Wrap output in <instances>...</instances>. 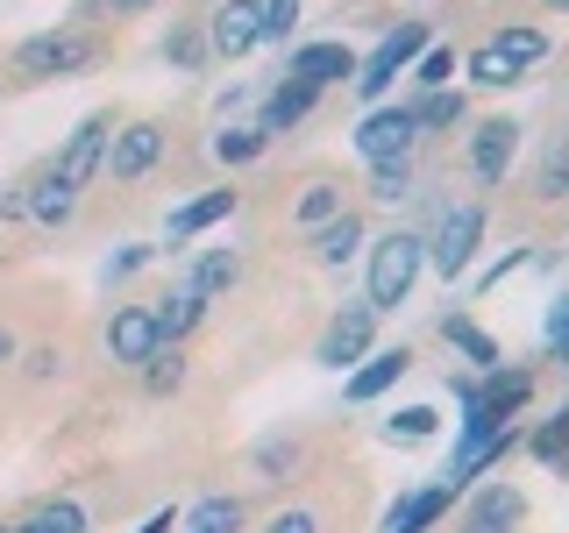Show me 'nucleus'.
Wrapping results in <instances>:
<instances>
[{"label":"nucleus","mask_w":569,"mask_h":533,"mask_svg":"<svg viewBox=\"0 0 569 533\" xmlns=\"http://www.w3.org/2000/svg\"><path fill=\"white\" fill-rule=\"evenodd\" d=\"M14 533H93V512H86L79 497H43Z\"/></svg>","instance_id":"nucleus-32"},{"label":"nucleus","mask_w":569,"mask_h":533,"mask_svg":"<svg viewBox=\"0 0 569 533\" xmlns=\"http://www.w3.org/2000/svg\"><path fill=\"white\" fill-rule=\"evenodd\" d=\"M284 79L307 86V93L349 86V79H356V50L342 43V36H320V43H292V50H284Z\"/></svg>","instance_id":"nucleus-13"},{"label":"nucleus","mask_w":569,"mask_h":533,"mask_svg":"<svg viewBox=\"0 0 569 533\" xmlns=\"http://www.w3.org/2000/svg\"><path fill=\"white\" fill-rule=\"evenodd\" d=\"M406 107H413L420 142H427V135H456L462 121H470V93H462V86H441V93H413Z\"/></svg>","instance_id":"nucleus-23"},{"label":"nucleus","mask_w":569,"mask_h":533,"mask_svg":"<svg viewBox=\"0 0 569 533\" xmlns=\"http://www.w3.org/2000/svg\"><path fill=\"white\" fill-rule=\"evenodd\" d=\"M136 378H142V391H150V399H178V391H186V349H157L150 355V363H142L136 370Z\"/></svg>","instance_id":"nucleus-35"},{"label":"nucleus","mask_w":569,"mask_h":533,"mask_svg":"<svg viewBox=\"0 0 569 533\" xmlns=\"http://www.w3.org/2000/svg\"><path fill=\"white\" fill-rule=\"evenodd\" d=\"M313 107H320V93H307V86H292V79H278V86H271V93H263V100H257V129H263V135H271V142H278V135H292V129H299V121H307V114H313Z\"/></svg>","instance_id":"nucleus-22"},{"label":"nucleus","mask_w":569,"mask_h":533,"mask_svg":"<svg viewBox=\"0 0 569 533\" xmlns=\"http://www.w3.org/2000/svg\"><path fill=\"white\" fill-rule=\"evenodd\" d=\"M356 157L363 164H406V157L420 150V129H413V107L406 100H378L363 107V121H356Z\"/></svg>","instance_id":"nucleus-8"},{"label":"nucleus","mask_w":569,"mask_h":533,"mask_svg":"<svg viewBox=\"0 0 569 533\" xmlns=\"http://www.w3.org/2000/svg\"><path fill=\"white\" fill-rule=\"evenodd\" d=\"M157 58H164L171 71H207V64H213L207 29H200V22H171V29H164V43H157Z\"/></svg>","instance_id":"nucleus-30"},{"label":"nucleus","mask_w":569,"mask_h":533,"mask_svg":"<svg viewBox=\"0 0 569 533\" xmlns=\"http://www.w3.org/2000/svg\"><path fill=\"white\" fill-rule=\"evenodd\" d=\"M485 221H491L485 200H449V207H441L435 221L420 228V242H427V271L449 278V284H456V278H470V271H477V249H485Z\"/></svg>","instance_id":"nucleus-4"},{"label":"nucleus","mask_w":569,"mask_h":533,"mask_svg":"<svg viewBox=\"0 0 569 533\" xmlns=\"http://www.w3.org/2000/svg\"><path fill=\"white\" fill-rule=\"evenodd\" d=\"M462 171H470V185L477 192H498L512 178V164H520V142H527V129L512 114H485V121H462Z\"/></svg>","instance_id":"nucleus-7"},{"label":"nucleus","mask_w":569,"mask_h":533,"mask_svg":"<svg viewBox=\"0 0 569 533\" xmlns=\"http://www.w3.org/2000/svg\"><path fill=\"white\" fill-rule=\"evenodd\" d=\"M242 526H249V505L236 491H207L200 505L178 512V533H242Z\"/></svg>","instance_id":"nucleus-24"},{"label":"nucleus","mask_w":569,"mask_h":533,"mask_svg":"<svg viewBox=\"0 0 569 533\" xmlns=\"http://www.w3.org/2000/svg\"><path fill=\"white\" fill-rule=\"evenodd\" d=\"M541 8H569V0H541Z\"/></svg>","instance_id":"nucleus-49"},{"label":"nucleus","mask_w":569,"mask_h":533,"mask_svg":"<svg viewBox=\"0 0 569 533\" xmlns=\"http://www.w3.org/2000/svg\"><path fill=\"white\" fill-rule=\"evenodd\" d=\"M299 8H307V0H263L257 43H263V50H292V43H299Z\"/></svg>","instance_id":"nucleus-38"},{"label":"nucleus","mask_w":569,"mask_h":533,"mask_svg":"<svg viewBox=\"0 0 569 533\" xmlns=\"http://www.w3.org/2000/svg\"><path fill=\"white\" fill-rule=\"evenodd\" d=\"M533 200L541 207H556V200H569V142L556 135L541 150V164H533Z\"/></svg>","instance_id":"nucleus-37"},{"label":"nucleus","mask_w":569,"mask_h":533,"mask_svg":"<svg viewBox=\"0 0 569 533\" xmlns=\"http://www.w3.org/2000/svg\"><path fill=\"white\" fill-rule=\"evenodd\" d=\"M435 328H441V342H449V349L462 355V370H477V378H485L491 363H506V349H498L491 334H485V328L470 320V306H449V313L435 320Z\"/></svg>","instance_id":"nucleus-21"},{"label":"nucleus","mask_w":569,"mask_h":533,"mask_svg":"<svg viewBox=\"0 0 569 533\" xmlns=\"http://www.w3.org/2000/svg\"><path fill=\"white\" fill-rule=\"evenodd\" d=\"M0 533H14V526H0Z\"/></svg>","instance_id":"nucleus-50"},{"label":"nucleus","mask_w":569,"mask_h":533,"mask_svg":"<svg viewBox=\"0 0 569 533\" xmlns=\"http://www.w3.org/2000/svg\"><path fill=\"white\" fill-rule=\"evenodd\" d=\"M178 284L200 292L207 306H213L221 292H236V284H242V249H186V278H178Z\"/></svg>","instance_id":"nucleus-20"},{"label":"nucleus","mask_w":569,"mask_h":533,"mask_svg":"<svg viewBox=\"0 0 569 533\" xmlns=\"http://www.w3.org/2000/svg\"><path fill=\"white\" fill-rule=\"evenodd\" d=\"M0 221H29V185H0Z\"/></svg>","instance_id":"nucleus-45"},{"label":"nucleus","mask_w":569,"mask_h":533,"mask_svg":"<svg viewBox=\"0 0 569 533\" xmlns=\"http://www.w3.org/2000/svg\"><path fill=\"white\" fill-rule=\"evenodd\" d=\"M0 86H8V79H0Z\"/></svg>","instance_id":"nucleus-51"},{"label":"nucleus","mask_w":569,"mask_h":533,"mask_svg":"<svg viewBox=\"0 0 569 533\" xmlns=\"http://www.w3.org/2000/svg\"><path fill=\"white\" fill-rule=\"evenodd\" d=\"M236 213H242V192H236V185H207V192H192V200H178V207L164 213V249L200 242L207 228L236 221Z\"/></svg>","instance_id":"nucleus-14"},{"label":"nucleus","mask_w":569,"mask_h":533,"mask_svg":"<svg viewBox=\"0 0 569 533\" xmlns=\"http://www.w3.org/2000/svg\"><path fill=\"white\" fill-rule=\"evenodd\" d=\"M107 58V36L100 29H86V22H50V29H36L22 36V43L8 50V79H22V86H50V79H79V71H93Z\"/></svg>","instance_id":"nucleus-1"},{"label":"nucleus","mask_w":569,"mask_h":533,"mask_svg":"<svg viewBox=\"0 0 569 533\" xmlns=\"http://www.w3.org/2000/svg\"><path fill=\"white\" fill-rule=\"evenodd\" d=\"M107 129H114V114H107V107L71 121V135L58 142V157L43 164L50 185H64V192H86V185H93V178H100V150H107Z\"/></svg>","instance_id":"nucleus-10"},{"label":"nucleus","mask_w":569,"mask_h":533,"mask_svg":"<svg viewBox=\"0 0 569 533\" xmlns=\"http://www.w3.org/2000/svg\"><path fill=\"white\" fill-rule=\"evenodd\" d=\"M406 86L413 93H441V86H456V50L449 43H427L413 64H406Z\"/></svg>","instance_id":"nucleus-36"},{"label":"nucleus","mask_w":569,"mask_h":533,"mask_svg":"<svg viewBox=\"0 0 569 533\" xmlns=\"http://www.w3.org/2000/svg\"><path fill=\"white\" fill-rule=\"evenodd\" d=\"M257 533H328V520H320L313 505H278L271 520H263Z\"/></svg>","instance_id":"nucleus-43"},{"label":"nucleus","mask_w":569,"mask_h":533,"mask_svg":"<svg viewBox=\"0 0 569 533\" xmlns=\"http://www.w3.org/2000/svg\"><path fill=\"white\" fill-rule=\"evenodd\" d=\"M14 355H22V342H14V334H8V328H0V370H8V363H14Z\"/></svg>","instance_id":"nucleus-48"},{"label":"nucleus","mask_w":569,"mask_h":533,"mask_svg":"<svg viewBox=\"0 0 569 533\" xmlns=\"http://www.w3.org/2000/svg\"><path fill=\"white\" fill-rule=\"evenodd\" d=\"M548 58H556V36L541 22H506L462 58V79H470L477 93H506V86H527Z\"/></svg>","instance_id":"nucleus-2"},{"label":"nucleus","mask_w":569,"mask_h":533,"mask_svg":"<svg viewBox=\"0 0 569 533\" xmlns=\"http://www.w3.org/2000/svg\"><path fill=\"white\" fill-rule=\"evenodd\" d=\"M420 278H427V242H420V228H385V235H370L363 242V306L370 313H399L406 299L420 292Z\"/></svg>","instance_id":"nucleus-3"},{"label":"nucleus","mask_w":569,"mask_h":533,"mask_svg":"<svg viewBox=\"0 0 569 533\" xmlns=\"http://www.w3.org/2000/svg\"><path fill=\"white\" fill-rule=\"evenodd\" d=\"M363 171H370L363 200H378V207H406L420 192V164H413V157H406V164H363Z\"/></svg>","instance_id":"nucleus-34"},{"label":"nucleus","mask_w":569,"mask_h":533,"mask_svg":"<svg viewBox=\"0 0 569 533\" xmlns=\"http://www.w3.org/2000/svg\"><path fill=\"white\" fill-rule=\"evenodd\" d=\"M527 526V491L512 484H470L456 512V533H520Z\"/></svg>","instance_id":"nucleus-15"},{"label":"nucleus","mask_w":569,"mask_h":533,"mask_svg":"<svg viewBox=\"0 0 569 533\" xmlns=\"http://www.w3.org/2000/svg\"><path fill=\"white\" fill-rule=\"evenodd\" d=\"M378 434L391 441V449H420V441L441 434V413L435 405H391V413L378 420Z\"/></svg>","instance_id":"nucleus-29"},{"label":"nucleus","mask_w":569,"mask_h":533,"mask_svg":"<svg viewBox=\"0 0 569 533\" xmlns=\"http://www.w3.org/2000/svg\"><path fill=\"white\" fill-rule=\"evenodd\" d=\"M449 505H456V491H441V484H413V491H399V497L385 505L378 533H435L441 520H449Z\"/></svg>","instance_id":"nucleus-18"},{"label":"nucleus","mask_w":569,"mask_h":533,"mask_svg":"<svg viewBox=\"0 0 569 533\" xmlns=\"http://www.w3.org/2000/svg\"><path fill=\"white\" fill-rule=\"evenodd\" d=\"M406 370H413V349H406V342H378V349H370L363 363L342 378V399H349V405H378V399H391V391L406 384Z\"/></svg>","instance_id":"nucleus-16"},{"label":"nucleus","mask_w":569,"mask_h":533,"mask_svg":"<svg viewBox=\"0 0 569 533\" xmlns=\"http://www.w3.org/2000/svg\"><path fill=\"white\" fill-rule=\"evenodd\" d=\"M427 43H435V29H427V22H399V29H385V36H378V50H363V58H356V79H349V86H356V100H363V107L391 100V93H399V79H406V64H413Z\"/></svg>","instance_id":"nucleus-5"},{"label":"nucleus","mask_w":569,"mask_h":533,"mask_svg":"<svg viewBox=\"0 0 569 533\" xmlns=\"http://www.w3.org/2000/svg\"><path fill=\"white\" fill-rule=\"evenodd\" d=\"M533 391H541V363H491L485 378H477V405H485L491 420H520L533 405Z\"/></svg>","instance_id":"nucleus-17"},{"label":"nucleus","mask_w":569,"mask_h":533,"mask_svg":"<svg viewBox=\"0 0 569 533\" xmlns=\"http://www.w3.org/2000/svg\"><path fill=\"white\" fill-rule=\"evenodd\" d=\"M157 0H71V14L64 22H86V29H100V22H136V14H150Z\"/></svg>","instance_id":"nucleus-39"},{"label":"nucleus","mask_w":569,"mask_h":533,"mask_svg":"<svg viewBox=\"0 0 569 533\" xmlns=\"http://www.w3.org/2000/svg\"><path fill=\"white\" fill-rule=\"evenodd\" d=\"M136 533H178V505H157V512H150V520H142Z\"/></svg>","instance_id":"nucleus-47"},{"label":"nucleus","mask_w":569,"mask_h":533,"mask_svg":"<svg viewBox=\"0 0 569 533\" xmlns=\"http://www.w3.org/2000/svg\"><path fill=\"white\" fill-rule=\"evenodd\" d=\"M14 363H22L29 378H58V370H64V349H22Z\"/></svg>","instance_id":"nucleus-44"},{"label":"nucleus","mask_w":569,"mask_h":533,"mask_svg":"<svg viewBox=\"0 0 569 533\" xmlns=\"http://www.w3.org/2000/svg\"><path fill=\"white\" fill-rule=\"evenodd\" d=\"M100 349H107V363L114 370H142L157 349H164V334H157V313H150V299L142 306H114L107 313V328H100Z\"/></svg>","instance_id":"nucleus-12"},{"label":"nucleus","mask_w":569,"mask_h":533,"mask_svg":"<svg viewBox=\"0 0 569 533\" xmlns=\"http://www.w3.org/2000/svg\"><path fill=\"white\" fill-rule=\"evenodd\" d=\"M520 455H533L541 470H562V462H569V399L548 405V413L527 426V434H520Z\"/></svg>","instance_id":"nucleus-26"},{"label":"nucleus","mask_w":569,"mask_h":533,"mask_svg":"<svg viewBox=\"0 0 569 533\" xmlns=\"http://www.w3.org/2000/svg\"><path fill=\"white\" fill-rule=\"evenodd\" d=\"M370 349H378V313H370L363 299H342V306L328 313V328H320V342H313V363H320V370H342V378H349V370L363 363Z\"/></svg>","instance_id":"nucleus-9"},{"label":"nucleus","mask_w":569,"mask_h":533,"mask_svg":"<svg viewBox=\"0 0 569 533\" xmlns=\"http://www.w3.org/2000/svg\"><path fill=\"white\" fill-rule=\"evenodd\" d=\"M299 455H307V441H299V434H263L257 449H249V470H257L263 484H284V476L299 470Z\"/></svg>","instance_id":"nucleus-31"},{"label":"nucleus","mask_w":569,"mask_h":533,"mask_svg":"<svg viewBox=\"0 0 569 533\" xmlns=\"http://www.w3.org/2000/svg\"><path fill=\"white\" fill-rule=\"evenodd\" d=\"M363 242H370V221H363L356 207L335 213V221H320L313 235H307V249H313L320 271H342V263H356V257H363Z\"/></svg>","instance_id":"nucleus-19"},{"label":"nucleus","mask_w":569,"mask_h":533,"mask_svg":"<svg viewBox=\"0 0 569 533\" xmlns=\"http://www.w3.org/2000/svg\"><path fill=\"white\" fill-rule=\"evenodd\" d=\"M335 213H349V185H342V178H313V185L292 200V228L313 235L320 221H335Z\"/></svg>","instance_id":"nucleus-28"},{"label":"nucleus","mask_w":569,"mask_h":533,"mask_svg":"<svg viewBox=\"0 0 569 533\" xmlns=\"http://www.w3.org/2000/svg\"><path fill=\"white\" fill-rule=\"evenodd\" d=\"M541 349H548V363H562V355H569V292H562V284L548 292V313H541Z\"/></svg>","instance_id":"nucleus-41"},{"label":"nucleus","mask_w":569,"mask_h":533,"mask_svg":"<svg viewBox=\"0 0 569 533\" xmlns=\"http://www.w3.org/2000/svg\"><path fill=\"white\" fill-rule=\"evenodd\" d=\"M527 263H533V249H527V242H512V249H506V257H491V263H485V271H470V284H477V292H491V284H506V278H520V271H527Z\"/></svg>","instance_id":"nucleus-42"},{"label":"nucleus","mask_w":569,"mask_h":533,"mask_svg":"<svg viewBox=\"0 0 569 533\" xmlns=\"http://www.w3.org/2000/svg\"><path fill=\"white\" fill-rule=\"evenodd\" d=\"M164 150H171L164 121H150V114L114 121V129H107V150H100V178L107 185H142V178L164 164Z\"/></svg>","instance_id":"nucleus-6"},{"label":"nucleus","mask_w":569,"mask_h":533,"mask_svg":"<svg viewBox=\"0 0 569 533\" xmlns=\"http://www.w3.org/2000/svg\"><path fill=\"white\" fill-rule=\"evenodd\" d=\"M157 257H164V249H157V242H121L114 257L100 263V278H107V284H129V278H142V271H150Z\"/></svg>","instance_id":"nucleus-40"},{"label":"nucleus","mask_w":569,"mask_h":533,"mask_svg":"<svg viewBox=\"0 0 569 533\" xmlns=\"http://www.w3.org/2000/svg\"><path fill=\"white\" fill-rule=\"evenodd\" d=\"M257 22H263V0H213L207 8V50H213V64H242V58H257Z\"/></svg>","instance_id":"nucleus-11"},{"label":"nucleus","mask_w":569,"mask_h":533,"mask_svg":"<svg viewBox=\"0 0 569 533\" xmlns=\"http://www.w3.org/2000/svg\"><path fill=\"white\" fill-rule=\"evenodd\" d=\"M242 107H249V86H221V100H213V114H221V121H242Z\"/></svg>","instance_id":"nucleus-46"},{"label":"nucleus","mask_w":569,"mask_h":533,"mask_svg":"<svg viewBox=\"0 0 569 533\" xmlns=\"http://www.w3.org/2000/svg\"><path fill=\"white\" fill-rule=\"evenodd\" d=\"M263 150H271V135H263L257 121H221V129L207 135V157H213L221 171H242V164H257Z\"/></svg>","instance_id":"nucleus-25"},{"label":"nucleus","mask_w":569,"mask_h":533,"mask_svg":"<svg viewBox=\"0 0 569 533\" xmlns=\"http://www.w3.org/2000/svg\"><path fill=\"white\" fill-rule=\"evenodd\" d=\"M29 221L36 228H71L79 221V192L50 185V178H29Z\"/></svg>","instance_id":"nucleus-33"},{"label":"nucleus","mask_w":569,"mask_h":533,"mask_svg":"<svg viewBox=\"0 0 569 533\" xmlns=\"http://www.w3.org/2000/svg\"><path fill=\"white\" fill-rule=\"evenodd\" d=\"M150 313H157V334H164L171 349H186V334L207 320V299H200V292H186V284H171L164 299H150Z\"/></svg>","instance_id":"nucleus-27"}]
</instances>
